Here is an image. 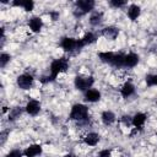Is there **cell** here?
Returning a JSON list of instances; mask_svg holds the SVG:
<instances>
[{"label":"cell","instance_id":"cell-1","mask_svg":"<svg viewBox=\"0 0 157 157\" xmlns=\"http://www.w3.org/2000/svg\"><path fill=\"white\" fill-rule=\"evenodd\" d=\"M49 69H50V75L49 76H45V77H42L40 78V82L42 83L52 82V81H54L58 77V75L60 72H65L69 69V60L65 56L59 58V59H55V60L52 61Z\"/></svg>","mask_w":157,"mask_h":157},{"label":"cell","instance_id":"cell-2","mask_svg":"<svg viewBox=\"0 0 157 157\" xmlns=\"http://www.w3.org/2000/svg\"><path fill=\"white\" fill-rule=\"evenodd\" d=\"M70 120H76L78 123H85L88 120V108L85 104L76 103L72 105L70 114H69Z\"/></svg>","mask_w":157,"mask_h":157},{"label":"cell","instance_id":"cell-3","mask_svg":"<svg viewBox=\"0 0 157 157\" xmlns=\"http://www.w3.org/2000/svg\"><path fill=\"white\" fill-rule=\"evenodd\" d=\"M60 47L67 52V53H72L75 50H81L85 44L82 43L81 39H75V38H71V37H64L60 42Z\"/></svg>","mask_w":157,"mask_h":157},{"label":"cell","instance_id":"cell-4","mask_svg":"<svg viewBox=\"0 0 157 157\" xmlns=\"http://www.w3.org/2000/svg\"><path fill=\"white\" fill-rule=\"evenodd\" d=\"M94 1L93 0H78L75 2L76 5V10L74 11V15L76 17H81L88 12H91L94 7Z\"/></svg>","mask_w":157,"mask_h":157},{"label":"cell","instance_id":"cell-5","mask_svg":"<svg viewBox=\"0 0 157 157\" xmlns=\"http://www.w3.org/2000/svg\"><path fill=\"white\" fill-rule=\"evenodd\" d=\"M93 83H94V78L92 76H76L74 80L75 87L78 91H83V92L90 90Z\"/></svg>","mask_w":157,"mask_h":157},{"label":"cell","instance_id":"cell-6","mask_svg":"<svg viewBox=\"0 0 157 157\" xmlns=\"http://www.w3.org/2000/svg\"><path fill=\"white\" fill-rule=\"evenodd\" d=\"M33 76L31 74H22L17 77V86L21 90H29L33 85Z\"/></svg>","mask_w":157,"mask_h":157},{"label":"cell","instance_id":"cell-7","mask_svg":"<svg viewBox=\"0 0 157 157\" xmlns=\"http://www.w3.org/2000/svg\"><path fill=\"white\" fill-rule=\"evenodd\" d=\"M25 110L29 114V115H37L38 113H39V110H40V103L37 101V99H31V101H28V103L26 104V107H25Z\"/></svg>","mask_w":157,"mask_h":157},{"label":"cell","instance_id":"cell-8","mask_svg":"<svg viewBox=\"0 0 157 157\" xmlns=\"http://www.w3.org/2000/svg\"><path fill=\"white\" fill-rule=\"evenodd\" d=\"M42 151H43L42 145H39V144H33V145H29V146L23 151V156H25V157H36V156L40 155Z\"/></svg>","mask_w":157,"mask_h":157},{"label":"cell","instance_id":"cell-9","mask_svg":"<svg viewBox=\"0 0 157 157\" xmlns=\"http://www.w3.org/2000/svg\"><path fill=\"white\" fill-rule=\"evenodd\" d=\"M28 26H29V28H31L32 32L38 33V32H40V29L43 27V20L40 17H38V16H33V17L29 18Z\"/></svg>","mask_w":157,"mask_h":157},{"label":"cell","instance_id":"cell-10","mask_svg":"<svg viewBox=\"0 0 157 157\" xmlns=\"http://www.w3.org/2000/svg\"><path fill=\"white\" fill-rule=\"evenodd\" d=\"M85 99L87 102H91V103H94V102H98L101 99V92L98 90H94V88H90L85 92Z\"/></svg>","mask_w":157,"mask_h":157},{"label":"cell","instance_id":"cell-11","mask_svg":"<svg viewBox=\"0 0 157 157\" xmlns=\"http://www.w3.org/2000/svg\"><path fill=\"white\" fill-rule=\"evenodd\" d=\"M139 63V55L135 53H129L125 54V59H124V67H134L136 66Z\"/></svg>","mask_w":157,"mask_h":157},{"label":"cell","instance_id":"cell-12","mask_svg":"<svg viewBox=\"0 0 157 157\" xmlns=\"http://www.w3.org/2000/svg\"><path fill=\"white\" fill-rule=\"evenodd\" d=\"M102 36L105 37L107 39L114 40L119 36V29L115 28V27H105V28L102 29Z\"/></svg>","mask_w":157,"mask_h":157},{"label":"cell","instance_id":"cell-13","mask_svg":"<svg viewBox=\"0 0 157 157\" xmlns=\"http://www.w3.org/2000/svg\"><path fill=\"white\" fill-rule=\"evenodd\" d=\"M12 6H21L25 9V11H32L34 7V2L32 0H15L11 2Z\"/></svg>","mask_w":157,"mask_h":157},{"label":"cell","instance_id":"cell-14","mask_svg":"<svg viewBox=\"0 0 157 157\" xmlns=\"http://www.w3.org/2000/svg\"><path fill=\"white\" fill-rule=\"evenodd\" d=\"M146 114H144V113H136L134 117H132V125L136 128V129H139V130H141V128L144 126V124H145V121H146Z\"/></svg>","mask_w":157,"mask_h":157},{"label":"cell","instance_id":"cell-15","mask_svg":"<svg viewBox=\"0 0 157 157\" xmlns=\"http://www.w3.org/2000/svg\"><path fill=\"white\" fill-rule=\"evenodd\" d=\"M140 12H141V9L136 4H131L129 6V9H128V16H129V18L131 21H136L137 17L140 16Z\"/></svg>","mask_w":157,"mask_h":157},{"label":"cell","instance_id":"cell-16","mask_svg":"<svg viewBox=\"0 0 157 157\" xmlns=\"http://www.w3.org/2000/svg\"><path fill=\"white\" fill-rule=\"evenodd\" d=\"M134 92H135V86L131 82H125L123 85V87L120 88V93H121V96L124 98L130 97L131 94H134Z\"/></svg>","mask_w":157,"mask_h":157},{"label":"cell","instance_id":"cell-17","mask_svg":"<svg viewBox=\"0 0 157 157\" xmlns=\"http://www.w3.org/2000/svg\"><path fill=\"white\" fill-rule=\"evenodd\" d=\"M101 119L104 125H112L115 121V114L110 110H104L101 115Z\"/></svg>","mask_w":157,"mask_h":157},{"label":"cell","instance_id":"cell-18","mask_svg":"<svg viewBox=\"0 0 157 157\" xmlns=\"http://www.w3.org/2000/svg\"><path fill=\"white\" fill-rule=\"evenodd\" d=\"M99 141V135L96 132H88L85 137H83V142L88 146H96Z\"/></svg>","mask_w":157,"mask_h":157},{"label":"cell","instance_id":"cell-19","mask_svg":"<svg viewBox=\"0 0 157 157\" xmlns=\"http://www.w3.org/2000/svg\"><path fill=\"white\" fill-rule=\"evenodd\" d=\"M103 20V13L102 12H98V11H94L92 12V15L90 16V23L92 26H98Z\"/></svg>","mask_w":157,"mask_h":157},{"label":"cell","instance_id":"cell-20","mask_svg":"<svg viewBox=\"0 0 157 157\" xmlns=\"http://www.w3.org/2000/svg\"><path fill=\"white\" fill-rule=\"evenodd\" d=\"M23 108L21 107H15L9 112V120H16L17 118H20V115L23 113Z\"/></svg>","mask_w":157,"mask_h":157},{"label":"cell","instance_id":"cell-21","mask_svg":"<svg viewBox=\"0 0 157 157\" xmlns=\"http://www.w3.org/2000/svg\"><path fill=\"white\" fill-rule=\"evenodd\" d=\"M96 39H97V37L92 33V32H87L82 38H81V40H82V43L85 44V45H87V44H92V43H94L96 42Z\"/></svg>","mask_w":157,"mask_h":157},{"label":"cell","instance_id":"cell-22","mask_svg":"<svg viewBox=\"0 0 157 157\" xmlns=\"http://www.w3.org/2000/svg\"><path fill=\"white\" fill-rule=\"evenodd\" d=\"M145 81H146V85L148 87L157 86V74H155V75H146Z\"/></svg>","mask_w":157,"mask_h":157},{"label":"cell","instance_id":"cell-23","mask_svg":"<svg viewBox=\"0 0 157 157\" xmlns=\"http://www.w3.org/2000/svg\"><path fill=\"white\" fill-rule=\"evenodd\" d=\"M11 60V55L7 53H1L0 54V67H5L6 64Z\"/></svg>","mask_w":157,"mask_h":157},{"label":"cell","instance_id":"cell-24","mask_svg":"<svg viewBox=\"0 0 157 157\" xmlns=\"http://www.w3.org/2000/svg\"><path fill=\"white\" fill-rule=\"evenodd\" d=\"M109 4H110V6H113V7H121V6H124L126 2H125L124 0H110Z\"/></svg>","mask_w":157,"mask_h":157},{"label":"cell","instance_id":"cell-25","mask_svg":"<svg viewBox=\"0 0 157 157\" xmlns=\"http://www.w3.org/2000/svg\"><path fill=\"white\" fill-rule=\"evenodd\" d=\"M22 155H23L22 151H20V150H12V151H10L6 155V157H22Z\"/></svg>","mask_w":157,"mask_h":157},{"label":"cell","instance_id":"cell-26","mask_svg":"<svg viewBox=\"0 0 157 157\" xmlns=\"http://www.w3.org/2000/svg\"><path fill=\"white\" fill-rule=\"evenodd\" d=\"M121 123H124V124L129 128L130 125H132V118L129 117V115H123V117H121Z\"/></svg>","mask_w":157,"mask_h":157},{"label":"cell","instance_id":"cell-27","mask_svg":"<svg viewBox=\"0 0 157 157\" xmlns=\"http://www.w3.org/2000/svg\"><path fill=\"white\" fill-rule=\"evenodd\" d=\"M110 156H112V150H108V148L101 150L98 153V157H110Z\"/></svg>","mask_w":157,"mask_h":157},{"label":"cell","instance_id":"cell-28","mask_svg":"<svg viewBox=\"0 0 157 157\" xmlns=\"http://www.w3.org/2000/svg\"><path fill=\"white\" fill-rule=\"evenodd\" d=\"M49 15L52 17V21H56L59 18V12L58 11H52V12H49Z\"/></svg>","mask_w":157,"mask_h":157},{"label":"cell","instance_id":"cell-29","mask_svg":"<svg viewBox=\"0 0 157 157\" xmlns=\"http://www.w3.org/2000/svg\"><path fill=\"white\" fill-rule=\"evenodd\" d=\"M64 157H76L75 155H72V153H67V155H65Z\"/></svg>","mask_w":157,"mask_h":157}]
</instances>
